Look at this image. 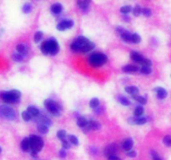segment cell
Segmentation results:
<instances>
[{
  "label": "cell",
  "mask_w": 171,
  "mask_h": 160,
  "mask_svg": "<svg viewBox=\"0 0 171 160\" xmlns=\"http://www.w3.org/2000/svg\"><path fill=\"white\" fill-rule=\"evenodd\" d=\"M21 98V92L17 89L0 92V98L8 103H18Z\"/></svg>",
  "instance_id": "cell-1"
},
{
  "label": "cell",
  "mask_w": 171,
  "mask_h": 160,
  "mask_svg": "<svg viewBox=\"0 0 171 160\" xmlns=\"http://www.w3.org/2000/svg\"><path fill=\"white\" fill-rule=\"evenodd\" d=\"M29 150L34 156L40 152L44 147V141L38 136L31 135L29 138Z\"/></svg>",
  "instance_id": "cell-2"
},
{
  "label": "cell",
  "mask_w": 171,
  "mask_h": 160,
  "mask_svg": "<svg viewBox=\"0 0 171 160\" xmlns=\"http://www.w3.org/2000/svg\"><path fill=\"white\" fill-rule=\"evenodd\" d=\"M107 55L102 53H93L89 57V63L93 67H101L107 63Z\"/></svg>",
  "instance_id": "cell-3"
},
{
  "label": "cell",
  "mask_w": 171,
  "mask_h": 160,
  "mask_svg": "<svg viewBox=\"0 0 171 160\" xmlns=\"http://www.w3.org/2000/svg\"><path fill=\"white\" fill-rule=\"evenodd\" d=\"M44 106L50 114L54 116H60L62 108L55 101L52 99H46L44 101Z\"/></svg>",
  "instance_id": "cell-4"
},
{
  "label": "cell",
  "mask_w": 171,
  "mask_h": 160,
  "mask_svg": "<svg viewBox=\"0 0 171 160\" xmlns=\"http://www.w3.org/2000/svg\"><path fill=\"white\" fill-rule=\"evenodd\" d=\"M16 116V112L13 108L7 105H0V118L8 120H14Z\"/></svg>",
  "instance_id": "cell-5"
},
{
  "label": "cell",
  "mask_w": 171,
  "mask_h": 160,
  "mask_svg": "<svg viewBox=\"0 0 171 160\" xmlns=\"http://www.w3.org/2000/svg\"><path fill=\"white\" fill-rule=\"evenodd\" d=\"M89 40L87 38L84 37V36H79L76 38L72 44L70 45V48L74 52H80L82 48L84 47L86 43L89 42Z\"/></svg>",
  "instance_id": "cell-6"
},
{
  "label": "cell",
  "mask_w": 171,
  "mask_h": 160,
  "mask_svg": "<svg viewBox=\"0 0 171 160\" xmlns=\"http://www.w3.org/2000/svg\"><path fill=\"white\" fill-rule=\"evenodd\" d=\"M48 49V54L51 55H55L59 51V45H58L57 40L54 38H51L50 39L45 41Z\"/></svg>",
  "instance_id": "cell-7"
},
{
  "label": "cell",
  "mask_w": 171,
  "mask_h": 160,
  "mask_svg": "<svg viewBox=\"0 0 171 160\" xmlns=\"http://www.w3.org/2000/svg\"><path fill=\"white\" fill-rule=\"evenodd\" d=\"M74 23L73 20H64L57 25V29L59 31H64L66 29H71Z\"/></svg>",
  "instance_id": "cell-8"
},
{
  "label": "cell",
  "mask_w": 171,
  "mask_h": 160,
  "mask_svg": "<svg viewBox=\"0 0 171 160\" xmlns=\"http://www.w3.org/2000/svg\"><path fill=\"white\" fill-rule=\"evenodd\" d=\"M101 129V124L97 122V121H94V120H91V121H88V124L87 127L84 129L85 131L87 132L89 130H99V129Z\"/></svg>",
  "instance_id": "cell-9"
},
{
  "label": "cell",
  "mask_w": 171,
  "mask_h": 160,
  "mask_svg": "<svg viewBox=\"0 0 171 160\" xmlns=\"http://www.w3.org/2000/svg\"><path fill=\"white\" fill-rule=\"evenodd\" d=\"M154 91L156 93L157 98H160V99H165L167 97V95H168L167 90L164 89V88H161V87H157V88H155Z\"/></svg>",
  "instance_id": "cell-10"
},
{
  "label": "cell",
  "mask_w": 171,
  "mask_h": 160,
  "mask_svg": "<svg viewBox=\"0 0 171 160\" xmlns=\"http://www.w3.org/2000/svg\"><path fill=\"white\" fill-rule=\"evenodd\" d=\"M146 122H147L146 118L133 117L129 118V123H131V124H139V125H142V124L146 123Z\"/></svg>",
  "instance_id": "cell-11"
},
{
  "label": "cell",
  "mask_w": 171,
  "mask_h": 160,
  "mask_svg": "<svg viewBox=\"0 0 171 160\" xmlns=\"http://www.w3.org/2000/svg\"><path fill=\"white\" fill-rule=\"evenodd\" d=\"M116 152H117V146L114 143H111V144L106 147V149L105 150V154L107 157H109V156L114 155Z\"/></svg>",
  "instance_id": "cell-12"
},
{
  "label": "cell",
  "mask_w": 171,
  "mask_h": 160,
  "mask_svg": "<svg viewBox=\"0 0 171 160\" xmlns=\"http://www.w3.org/2000/svg\"><path fill=\"white\" fill-rule=\"evenodd\" d=\"M133 145V140L132 138H127L122 143V148L125 151H130Z\"/></svg>",
  "instance_id": "cell-13"
},
{
  "label": "cell",
  "mask_w": 171,
  "mask_h": 160,
  "mask_svg": "<svg viewBox=\"0 0 171 160\" xmlns=\"http://www.w3.org/2000/svg\"><path fill=\"white\" fill-rule=\"evenodd\" d=\"M63 11V5L59 3H54L51 6V12L54 14H59Z\"/></svg>",
  "instance_id": "cell-14"
},
{
  "label": "cell",
  "mask_w": 171,
  "mask_h": 160,
  "mask_svg": "<svg viewBox=\"0 0 171 160\" xmlns=\"http://www.w3.org/2000/svg\"><path fill=\"white\" fill-rule=\"evenodd\" d=\"M122 70L125 73H135V72L139 71V68L133 64H128V65L124 66Z\"/></svg>",
  "instance_id": "cell-15"
},
{
  "label": "cell",
  "mask_w": 171,
  "mask_h": 160,
  "mask_svg": "<svg viewBox=\"0 0 171 160\" xmlns=\"http://www.w3.org/2000/svg\"><path fill=\"white\" fill-rule=\"evenodd\" d=\"M130 57L134 62H136V63H141L142 60L144 59V57H143L142 55L140 54H139L138 52H134V51L131 52Z\"/></svg>",
  "instance_id": "cell-16"
},
{
  "label": "cell",
  "mask_w": 171,
  "mask_h": 160,
  "mask_svg": "<svg viewBox=\"0 0 171 160\" xmlns=\"http://www.w3.org/2000/svg\"><path fill=\"white\" fill-rule=\"evenodd\" d=\"M94 47H95V44L93 43V42H91V41H89L81 49V53H88V52H90L91 50H93L94 49Z\"/></svg>",
  "instance_id": "cell-17"
},
{
  "label": "cell",
  "mask_w": 171,
  "mask_h": 160,
  "mask_svg": "<svg viewBox=\"0 0 171 160\" xmlns=\"http://www.w3.org/2000/svg\"><path fill=\"white\" fill-rule=\"evenodd\" d=\"M125 90L127 92L128 94H129L132 96H134V95H138V94L139 93V89L135 87V86H129V87H126L125 89Z\"/></svg>",
  "instance_id": "cell-18"
},
{
  "label": "cell",
  "mask_w": 171,
  "mask_h": 160,
  "mask_svg": "<svg viewBox=\"0 0 171 160\" xmlns=\"http://www.w3.org/2000/svg\"><path fill=\"white\" fill-rule=\"evenodd\" d=\"M27 112H28L32 117H38V115H39V110H38L37 108L34 107V106H29V107H28Z\"/></svg>",
  "instance_id": "cell-19"
},
{
  "label": "cell",
  "mask_w": 171,
  "mask_h": 160,
  "mask_svg": "<svg viewBox=\"0 0 171 160\" xmlns=\"http://www.w3.org/2000/svg\"><path fill=\"white\" fill-rule=\"evenodd\" d=\"M77 124L79 128L84 129L87 127L88 124V120L84 117H79L77 118Z\"/></svg>",
  "instance_id": "cell-20"
},
{
  "label": "cell",
  "mask_w": 171,
  "mask_h": 160,
  "mask_svg": "<svg viewBox=\"0 0 171 160\" xmlns=\"http://www.w3.org/2000/svg\"><path fill=\"white\" fill-rule=\"evenodd\" d=\"M16 49H17L18 53L22 54L23 56L24 54H27V53H28V47L26 45H24V44H22V43L17 45Z\"/></svg>",
  "instance_id": "cell-21"
},
{
  "label": "cell",
  "mask_w": 171,
  "mask_h": 160,
  "mask_svg": "<svg viewBox=\"0 0 171 160\" xmlns=\"http://www.w3.org/2000/svg\"><path fill=\"white\" fill-rule=\"evenodd\" d=\"M118 100H119V102L121 103L122 105L124 106H129L131 104L130 101L127 98L125 97V96H123V95H119L118 96Z\"/></svg>",
  "instance_id": "cell-22"
},
{
  "label": "cell",
  "mask_w": 171,
  "mask_h": 160,
  "mask_svg": "<svg viewBox=\"0 0 171 160\" xmlns=\"http://www.w3.org/2000/svg\"><path fill=\"white\" fill-rule=\"evenodd\" d=\"M21 149L23 151H29V138H24L21 142Z\"/></svg>",
  "instance_id": "cell-23"
},
{
  "label": "cell",
  "mask_w": 171,
  "mask_h": 160,
  "mask_svg": "<svg viewBox=\"0 0 171 160\" xmlns=\"http://www.w3.org/2000/svg\"><path fill=\"white\" fill-rule=\"evenodd\" d=\"M90 1H79L77 3V4L78 5V7L80 8L81 9L83 10H86V9H89V4H90Z\"/></svg>",
  "instance_id": "cell-24"
},
{
  "label": "cell",
  "mask_w": 171,
  "mask_h": 160,
  "mask_svg": "<svg viewBox=\"0 0 171 160\" xmlns=\"http://www.w3.org/2000/svg\"><path fill=\"white\" fill-rule=\"evenodd\" d=\"M38 122H39V123H41V124H44V125L46 126H50L52 124L51 120H50L49 118L45 117V116H42V117L39 118Z\"/></svg>",
  "instance_id": "cell-25"
},
{
  "label": "cell",
  "mask_w": 171,
  "mask_h": 160,
  "mask_svg": "<svg viewBox=\"0 0 171 160\" xmlns=\"http://www.w3.org/2000/svg\"><path fill=\"white\" fill-rule=\"evenodd\" d=\"M38 130L40 134H48V132H49V127L46 125H44V124L38 123Z\"/></svg>",
  "instance_id": "cell-26"
},
{
  "label": "cell",
  "mask_w": 171,
  "mask_h": 160,
  "mask_svg": "<svg viewBox=\"0 0 171 160\" xmlns=\"http://www.w3.org/2000/svg\"><path fill=\"white\" fill-rule=\"evenodd\" d=\"M99 103H100V102H99V98H93L89 101V107L92 108V109H96V108H98L99 106Z\"/></svg>",
  "instance_id": "cell-27"
},
{
  "label": "cell",
  "mask_w": 171,
  "mask_h": 160,
  "mask_svg": "<svg viewBox=\"0 0 171 160\" xmlns=\"http://www.w3.org/2000/svg\"><path fill=\"white\" fill-rule=\"evenodd\" d=\"M131 42L133 43H139L141 42V37L136 33L132 34H131Z\"/></svg>",
  "instance_id": "cell-28"
},
{
  "label": "cell",
  "mask_w": 171,
  "mask_h": 160,
  "mask_svg": "<svg viewBox=\"0 0 171 160\" xmlns=\"http://www.w3.org/2000/svg\"><path fill=\"white\" fill-rule=\"evenodd\" d=\"M144 111H145L144 107H142V106H138V107H136V109H134V112H133L134 116L135 117H140L144 114Z\"/></svg>",
  "instance_id": "cell-29"
},
{
  "label": "cell",
  "mask_w": 171,
  "mask_h": 160,
  "mask_svg": "<svg viewBox=\"0 0 171 160\" xmlns=\"http://www.w3.org/2000/svg\"><path fill=\"white\" fill-rule=\"evenodd\" d=\"M133 98L135 100V101H137V102H139V103H141V104H146V103H147L146 98H145V97H143V96L134 95V96H133Z\"/></svg>",
  "instance_id": "cell-30"
},
{
  "label": "cell",
  "mask_w": 171,
  "mask_h": 160,
  "mask_svg": "<svg viewBox=\"0 0 171 160\" xmlns=\"http://www.w3.org/2000/svg\"><path fill=\"white\" fill-rule=\"evenodd\" d=\"M32 11V5L29 3H24L23 6V12L24 14H29Z\"/></svg>",
  "instance_id": "cell-31"
},
{
  "label": "cell",
  "mask_w": 171,
  "mask_h": 160,
  "mask_svg": "<svg viewBox=\"0 0 171 160\" xmlns=\"http://www.w3.org/2000/svg\"><path fill=\"white\" fill-rule=\"evenodd\" d=\"M131 11H132V7L130 5H125L120 9V12L124 14H127Z\"/></svg>",
  "instance_id": "cell-32"
},
{
  "label": "cell",
  "mask_w": 171,
  "mask_h": 160,
  "mask_svg": "<svg viewBox=\"0 0 171 160\" xmlns=\"http://www.w3.org/2000/svg\"><path fill=\"white\" fill-rule=\"evenodd\" d=\"M69 142L72 143V144H74V145H78V138L74 136V135H70L69 136Z\"/></svg>",
  "instance_id": "cell-33"
},
{
  "label": "cell",
  "mask_w": 171,
  "mask_h": 160,
  "mask_svg": "<svg viewBox=\"0 0 171 160\" xmlns=\"http://www.w3.org/2000/svg\"><path fill=\"white\" fill-rule=\"evenodd\" d=\"M133 10V14L135 16V17H138V16H139V15L141 14V12H142V9H141V7L139 5L135 6L134 8H133V9H132Z\"/></svg>",
  "instance_id": "cell-34"
},
{
  "label": "cell",
  "mask_w": 171,
  "mask_h": 160,
  "mask_svg": "<svg viewBox=\"0 0 171 160\" xmlns=\"http://www.w3.org/2000/svg\"><path fill=\"white\" fill-rule=\"evenodd\" d=\"M43 35H44V34H43V32L42 31L36 32L34 34V42L35 43H38V42H39L42 38H43Z\"/></svg>",
  "instance_id": "cell-35"
},
{
  "label": "cell",
  "mask_w": 171,
  "mask_h": 160,
  "mask_svg": "<svg viewBox=\"0 0 171 160\" xmlns=\"http://www.w3.org/2000/svg\"><path fill=\"white\" fill-rule=\"evenodd\" d=\"M13 59L16 62H22L23 59V56L20 54H18V53H14L13 54Z\"/></svg>",
  "instance_id": "cell-36"
},
{
  "label": "cell",
  "mask_w": 171,
  "mask_h": 160,
  "mask_svg": "<svg viewBox=\"0 0 171 160\" xmlns=\"http://www.w3.org/2000/svg\"><path fill=\"white\" fill-rule=\"evenodd\" d=\"M66 132L65 130H63V129H61V130H58L57 132V137L59 138V139L63 140V139H65V138H66Z\"/></svg>",
  "instance_id": "cell-37"
},
{
  "label": "cell",
  "mask_w": 171,
  "mask_h": 160,
  "mask_svg": "<svg viewBox=\"0 0 171 160\" xmlns=\"http://www.w3.org/2000/svg\"><path fill=\"white\" fill-rule=\"evenodd\" d=\"M22 118H23V119L24 121H26V122H29L30 120L32 119V116L29 114V113L27 111H23L22 113Z\"/></svg>",
  "instance_id": "cell-38"
},
{
  "label": "cell",
  "mask_w": 171,
  "mask_h": 160,
  "mask_svg": "<svg viewBox=\"0 0 171 160\" xmlns=\"http://www.w3.org/2000/svg\"><path fill=\"white\" fill-rule=\"evenodd\" d=\"M151 68L150 67H146V66H143L142 68L140 69V72L142 73L143 74H149L151 73Z\"/></svg>",
  "instance_id": "cell-39"
},
{
  "label": "cell",
  "mask_w": 171,
  "mask_h": 160,
  "mask_svg": "<svg viewBox=\"0 0 171 160\" xmlns=\"http://www.w3.org/2000/svg\"><path fill=\"white\" fill-rule=\"evenodd\" d=\"M140 64H142L143 66H146V67H150L152 65V61L150 59H149V58H144V59L142 60V62Z\"/></svg>",
  "instance_id": "cell-40"
},
{
  "label": "cell",
  "mask_w": 171,
  "mask_h": 160,
  "mask_svg": "<svg viewBox=\"0 0 171 160\" xmlns=\"http://www.w3.org/2000/svg\"><path fill=\"white\" fill-rule=\"evenodd\" d=\"M163 141H164V143H165V144L167 147H170V145H171V137L169 136V135H167V136H165V137L164 138Z\"/></svg>",
  "instance_id": "cell-41"
},
{
  "label": "cell",
  "mask_w": 171,
  "mask_h": 160,
  "mask_svg": "<svg viewBox=\"0 0 171 160\" xmlns=\"http://www.w3.org/2000/svg\"><path fill=\"white\" fill-rule=\"evenodd\" d=\"M141 14H143L145 15V16H146V17H150L151 14H152V12H151L150 9H148V8H145V9H142Z\"/></svg>",
  "instance_id": "cell-42"
},
{
  "label": "cell",
  "mask_w": 171,
  "mask_h": 160,
  "mask_svg": "<svg viewBox=\"0 0 171 160\" xmlns=\"http://www.w3.org/2000/svg\"><path fill=\"white\" fill-rule=\"evenodd\" d=\"M62 141V146H63V148H64V149L65 150V149H69L70 148V142L68 141V140L66 139H63L61 140Z\"/></svg>",
  "instance_id": "cell-43"
},
{
  "label": "cell",
  "mask_w": 171,
  "mask_h": 160,
  "mask_svg": "<svg viewBox=\"0 0 171 160\" xmlns=\"http://www.w3.org/2000/svg\"><path fill=\"white\" fill-rule=\"evenodd\" d=\"M41 52L45 55L49 54H48V49H47L46 42H44V43H42V45H41Z\"/></svg>",
  "instance_id": "cell-44"
},
{
  "label": "cell",
  "mask_w": 171,
  "mask_h": 160,
  "mask_svg": "<svg viewBox=\"0 0 171 160\" xmlns=\"http://www.w3.org/2000/svg\"><path fill=\"white\" fill-rule=\"evenodd\" d=\"M151 155H152V157H153V160H162L161 159V158L159 156V154H157L156 152L151 151Z\"/></svg>",
  "instance_id": "cell-45"
},
{
  "label": "cell",
  "mask_w": 171,
  "mask_h": 160,
  "mask_svg": "<svg viewBox=\"0 0 171 160\" xmlns=\"http://www.w3.org/2000/svg\"><path fill=\"white\" fill-rule=\"evenodd\" d=\"M127 155L129 156V157L134 158V157H136L137 154H136V152H135V151H133V150H131V151H128Z\"/></svg>",
  "instance_id": "cell-46"
},
{
  "label": "cell",
  "mask_w": 171,
  "mask_h": 160,
  "mask_svg": "<svg viewBox=\"0 0 171 160\" xmlns=\"http://www.w3.org/2000/svg\"><path fill=\"white\" fill-rule=\"evenodd\" d=\"M66 152H65V150H64V149H61L60 151H59V157L62 158H64L66 157Z\"/></svg>",
  "instance_id": "cell-47"
},
{
  "label": "cell",
  "mask_w": 171,
  "mask_h": 160,
  "mask_svg": "<svg viewBox=\"0 0 171 160\" xmlns=\"http://www.w3.org/2000/svg\"><path fill=\"white\" fill-rule=\"evenodd\" d=\"M108 160H121V159H120V158L117 157L116 155H112V156L108 157Z\"/></svg>",
  "instance_id": "cell-48"
},
{
  "label": "cell",
  "mask_w": 171,
  "mask_h": 160,
  "mask_svg": "<svg viewBox=\"0 0 171 160\" xmlns=\"http://www.w3.org/2000/svg\"><path fill=\"white\" fill-rule=\"evenodd\" d=\"M1 152H2V149H1V147H0V154H1Z\"/></svg>",
  "instance_id": "cell-49"
}]
</instances>
